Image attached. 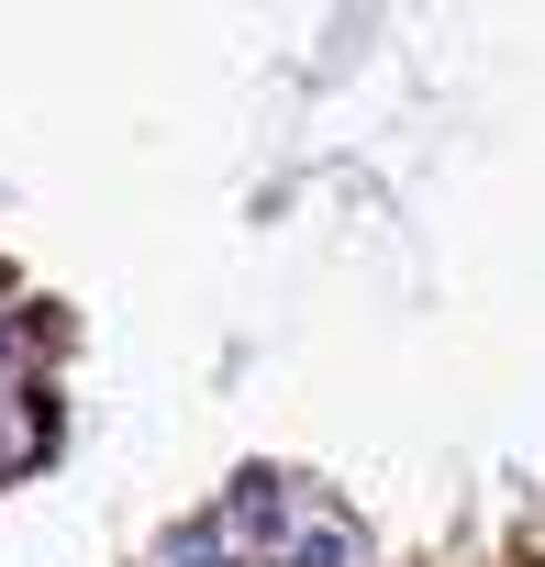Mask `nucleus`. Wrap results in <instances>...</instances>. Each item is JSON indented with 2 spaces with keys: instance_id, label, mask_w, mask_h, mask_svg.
<instances>
[{
  "instance_id": "1",
  "label": "nucleus",
  "mask_w": 545,
  "mask_h": 567,
  "mask_svg": "<svg viewBox=\"0 0 545 567\" xmlns=\"http://www.w3.org/2000/svg\"><path fill=\"white\" fill-rule=\"evenodd\" d=\"M279 512H290L279 467H245V478H234V534H279Z\"/></svg>"
},
{
  "instance_id": "2",
  "label": "nucleus",
  "mask_w": 545,
  "mask_h": 567,
  "mask_svg": "<svg viewBox=\"0 0 545 567\" xmlns=\"http://www.w3.org/2000/svg\"><path fill=\"white\" fill-rule=\"evenodd\" d=\"M346 556H357V545H346V523H312V534L290 545V567H346Z\"/></svg>"
}]
</instances>
